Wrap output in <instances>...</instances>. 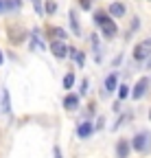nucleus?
Masks as SVG:
<instances>
[{
  "mask_svg": "<svg viewBox=\"0 0 151 158\" xmlns=\"http://www.w3.org/2000/svg\"><path fill=\"white\" fill-rule=\"evenodd\" d=\"M131 145H134V149L136 152H149V147H151V134L149 132H140V134H136L134 136V143H131Z\"/></svg>",
  "mask_w": 151,
  "mask_h": 158,
  "instance_id": "f257e3e1",
  "label": "nucleus"
},
{
  "mask_svg": "<svg viewBox=\"0 0 151 158\" xmlns=\"http://www.w3.org/2000/svg\"><path fill=\"white\" fill-rule=\"evenodd\" d=\"M149 55H151V37L149 40H142V42L136 44V48H134V59H138V62L147 59Z\"/></svg>",
  "mask_w": 151,
  "mask_h": 158,
  "instance_id": "f03ea898",
  "label": "nucleus"
},
{
  "mask_svg": "<svg viewBox=\"0 0 151 158\" xmlns=\"http://www.w3.org/2000/svg\"><path fill=\"white\" fill-rule=\"evenodd\" d=\"M68 46L62 42V40H53V42H50V53L55 55V57H59V59H64L66 55H68Z\"/></svg>",
  "mask_w": 151,
  "mask_h": 158,
  "instance_id": "7ed1b4c3",
  "label": "nucleus"
},
{
  "mask_svg": "<svg viewBox=\"0 0 151 158\" xmlns=\"http://www.w3.org/2000/svg\"><path fill=\"white\" fill-rule=\"evenodd\" d=\"M147 86H149V79H147V77H142L140 81L136 84V88L131 90V97H134V99H142V97H145V92H147Z\"/></svg>",
  "mask_w": 151,
  "mask_h": 158,
  "instance_id": "20e7f679",
  "label": "nucleus"
},
{
  "mask_svg": "<svg viewBox=\"0 0 151 158\" xmlns=\"http://www.w3.org/2000/svg\"><path fill=\"white\" fill-rule=\"evenodd\" d=\"M101 31H103L105 37H114V35H116V24L112 22V20H107L105 24H101Z\"/></svg>",
  "mask_w": 151,
  "mask_h": 158,
  "instance_id": "39448f33",
  "label": "nucleus"
},
{
  "mask_svg": "<svg viewBox=\"0 0 151 158\" xmlns=\"http://www.w3.org/2000/svg\"><path fill=\"white\" fill-rule=\"evenodd\" d=\"M109 13L114 15V18H123L125 15V5L123 2H112L109 5Z\"/></svg>",
  "mask_w": 151,
  "mask_h": 158,
  "instance_id": "423d86ee",
  "label": "nucleus"
},
{
  "mask_svg": "<svg viewBox=\"0 0 151 158\" xmlns=\"http://www.w3.org/2000/svg\"><path fill=\"white\" fill-rule=\"evenodd\" d=\"M64 106H66V110H77V106H79V97H77V94H68V97L64 99Z\"/></svg>",
  "mask_w": 151,
  "mask_h": 158,
  "instance_id": "0eeeda50",
  "label": "nucleus"
},
{
  "mask_svg": "<svg viewBox=\"0 0 151 158\" xmlns=\"http://www.w3.org/2000/svg\"><path fill=\"white\" fill-rule=\"evenodd\" d=\"M116 154H118V158H127V156H129V143H127V141H118Z\"/></svg>",
  "mask_w": 151,
  "mask_h": 158,
  "instance_id": "6e6552de",
  "label": "nucleus"
},
{
  "mask_svg": "<svg viewBox=\"0 0 151 158\" xmlns=\"http://www.w3.org/2000/svg\"><path fill=\"white\" fill-rule=\"evenodd\" d=\"M90 132H92V125H90V123H81V125L77 127V136H79V138L90 136Z\"/></svg>",
  "mask_w": 151,
  "mask_h": 158,
  "instance_id": "1a4fd4ad",
  "label": "nucleus"
},
{
  "mask_svg": "<svg viewBox=\"0 0 151 158\" xmlns=\"http://www.w3.org/2000/svg\"><path fill=\"white\" fill-rule=\"evenodd\" d=\"M116 84H118V77L116 75H109L107 79H105V92H112L116 88Z\"/></svg>",
  "mask_w": 151,
  "mask_h": 158,
  "instance_id": "9d476101",
  "label": "nucleus"
},
{
  "mask_svg": "<svg viewBox=\"0 0 151 158\" xmlns=\"http://www.w3.org/2000/svg\"><path fill=\"white\" fill-rule=\"evenodd\" d=\"M48 33H53V37H55V40H64V37H66V31H64V29H59V27H50V29H48Z\"/></svg>",
  "mask_w": 151,
  "mask_h": 158,
  "instance_id": "9b49d317",
  "label": "nucleus"
},
{
  "mask_svg": "<svg viewBox=\"0 0 151 158\" xmlns=\"http://www.w3.org/2000/svg\"><path fill=\"white\" fill-rule=\"evenodd\" d=\"M68 55H72V57H74V62H77L79 66H83V64H85V55H83L81 51H70Z\"/></svg>",
  "mask_w": 151,
  "mask_h": 158,
  "instance_id": "f8f14e48",
  "label": "nucleus"
},
{
  "mask_svg": "<svg viewBox=\"0 0 151 158\" xmlns=\"http://www.w3.org/2000/svg\"><path fill=\"white\" fill-rule=\"evenodd\" d=\"M107 20H109V18H107V13H103V11H97V13H94V22H97L99 27H101V24H105Z\"/></svg>",
  "mask_w": 151,
  "mask_h": 158,
  "instance_id": "ddd939ff",
  "label": "nucleus"
},
{
  "mask_svg": "<svg viewBox=\"0 0 151 158\" xmlns=\"http://www.w3.org/2000/svg\"><path fill=\"white\" fill-rule=\"evenodd\" d=\"M72 84H74V75H72V73H68V75L64 77V88L68 90V88H72Z\"/></svg>",
  "mask_w": 151,
  "mask_h": 158,
  "instance_id": "4468645a",
  "label": "nucleus"
},
{
  "mask_svg": "<svg viewBox=\"0 0 151 158\" xmlns=\"http://www.w3.org/2000/svg\"><path fill=\"white\" fill-rule=\"evenodd\" d=\"M70 24H72V29H74V33L79 35V22H77V15H74V11L70 13Z\"/></svg>",
  "mask_w": 151,
  "mask_h": 158,
  "instance_id": "2eb2a0df",
  "label": "nucleus"
},
{
  "mask_svg": "<svg viewBox=\"0 0 151 158\" xmlns=\"http://www.w3.org/2000/svg\"><path fill=\"white\" fill-rule=\"evenodd\" d=\"M2 110L9 112V92L7 90H2Z\"/></svg>",
  "mask_w": 151,
  "mask_h": 158,
  "instance_id": "dca6fc26",
  "label": "nucleus"
},
{
  "mask_svg": "<svg viewBox=\"0 0 151 158\" xmlns=\"http://www.w3.org/2000/svg\"><path fill=\"white\" fill-rule=\"evenodd\" d=\"M31 46H33V48H35V51H42V48H44V44H42V42H40V40H37V33H35V35H33V42H31Z\"/></svg>",
  "mask_w": 151,
  "mask_h": 158,
  "instance_id": "f3484780",
  "label": "nucleus"
},
{
  "mask_svg": "<svg viewBox=\"0 0 151 158\" xmlns=\"http://www.w3.org/2000/svg\"><path fill=\"white\" fill-rule=\"evenodd\" d=\"M2 7H9V9H18V7H20V0H7V2H2Z\"/></svg>",
  "mask_w": 151,
  "mask_h": 158,
  "instance_id": "a211bd4d",
  "label": "nucleus"
},
{
  "mask_svg": "<svg viewBox=\"0 0 151 158\" xmlns=\"http://www.w3.org/2000/svg\"><path fill=\"white\" fill-rule=\"evenodd\" d=\"M79 7H81L83 11H88V9L92 7V0H79Z\"/></svg>",
  "mask_w": 151,
  "mask_h": 158,
  "instance_id": "6ab92c4d",
  "label": "nucleus"
},
{
  "mask_svg": "<svg viewBox=\"0 0 151 158\" xmlns=\"http://www.w3.org/2000/svg\"><path fill=\"white\" fill-rule=\"evenodd\" d=\"M127 94H129V86H121V90H118V97H121V99H125Z\"/></svg>",
  "mask_w": 151,
  "mask_h": 158,
  "instance_id": "aec40b11",
  "label": "nucleus"
},
{
  "mask_svg": "<svg viewBox=\"0 0 151 158\" xmlns=\"http://www.w3.org/2000/svg\"><path fill=\"white\" fill-rule=\"evenodd\" d=\"M57 11V5L55 2H46V13H55Z\"/></svg>",
  "mask_w": 151,
  "mask_h": 158,
  "instance_id": "412c9836",
  "label": "nucleus"
},
{
  "mask_svg": "<svg viewBox=\"0 0 151 158\" xmlns=\"http://www.w3.org/2000/svg\"><path fill=\"white\" fill-rule=\"evenodd\" d=\"M33 5H35V9H37V11H42V5H40V0H33Z\"/></svg>",
  "mask_w": 151,
  "mask_h": 158,
  "instance_id": "4be33fe9",
  "label": "nucleus"
},
{
  "mask_svg": "<svg viewBox=\"0 0 151 158\" xmlns=\"http://www.w3.org/2000/svg\"><path fill=\"white\" fill-rule=\"evenodd\" d=\"M81 92H83V94L88 92V81H83V84H81Z\"/></svg>",
  "mask_w": 151,
  "mask_h": 158,
  "instance_id": "5701e85b",
  "label": "nucleus"
},
{
  "mask_svg": "<svg viewBox=\"0 0 151 158\" xmlns=\"http://www.w3.org/2000/svg\"><path fill=\"white\" fill-rule=\"evenodd\" d=\"M55 158H62V152H59V147H55Z\"/></svg>",
  "mask_w": 151,
  "mask_h": 158,
  "instance_id": "b1692460",
  "label": "nucleus"
},
{
  "mask_svg": "<svg viewBox=\"0 0 151 158\" xmlns=\"http://www.w3.org/2000/svg\"><path fill=\"white\" fill-rule=\"evenodd\" d=\"M0 64H2V53H0Z\"/></svg>",
  "mask_w": 151,
  "mask_h": 158,
  "instance_id": "393cba45",
  "label": "nucleus"
},
{
  "mask_svg": "<svg viewBox=\"0 0 151 158\" xmlns=\"http://www.w3.org/2000/svg\"><path fill=\"white\" fill-rule=\"evenodd\" d=\"M0 9H2V0H0Z\"/></svg>",
  "mask_w": 151,
  "mask_h": 158,
  "instance_id": "a878e982",
  "label": "nucleus"
},
{
  "mask_svg": "<svg viewBox=\"0 0 151 158\" xmlns=\"http://www.w3.org/2000/svg\"><path fill=\"white\" fill-rule=\"evenodd\" d=\"M149 118H151V110H149Z\"/></svg>",
  "mask_w": 151,
  "mask_h": 158,
  "instance_id": "bb28decb",
  "label": "nucleus"
}]
</instances>
